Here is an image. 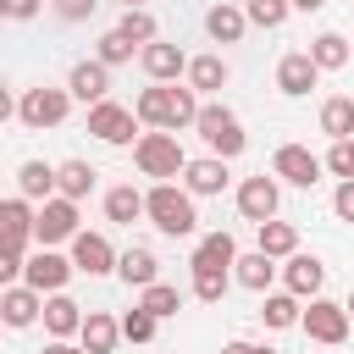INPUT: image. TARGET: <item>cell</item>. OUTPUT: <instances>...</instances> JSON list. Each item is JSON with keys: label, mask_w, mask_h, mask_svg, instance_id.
<instances>
[{"label": "cell", "mask_w": 354, "mask_h": 354, "mask_svg": "<svg viewBox=\"0 0 354 354\" xmlns=\"http://www.w3.org/2000/svg\"><path fill=\"white\" fill-rule=\"evenodd\" d=\"M133 116L155 133H177V127H194L199 116V100L194 88H177V83H149L138 100H133Z\"/></svg>", "instance_id": "cell-1"}, {"label": "cell", "mask_w": 354, "mask_h": 354, "mask_svg": "<svg viewBox=\"0 0 354 354\" xmlns=\"http://www.w3.org/2000/svg\"><path fill=\"white\" fill-rule=\"evenodd\" d=\"M144 216H149L166 238H188V232L199 227L194 194H188V188H177V183H155V188L144 194Z\"/></svg>", "instance_id": "cell-2"}, {"label": "cell", "mask_w": 354, "mask_h": 354, "mask_svg": "<svg viewBox=\"0 0 354 354\" xmlns=\"http://www.w3.org/2000/svg\"><path fill=\"white\" fill-rule=\"evenodd\" d=\"M194 127H199V138L210 144V155H216V160H232V155H243V144H249V133H243L238 111H227V105H199Z\"/></svg>", "instance_id": "cell-3"}, {"label": "cell", "mask_w": 354, "mask_h": 354, "mask_svg": "<svg viewBox=\"0 0 354 354\" xmlns=\"http://www.w3.org/2000/svg\"><path fill=\"white\" fill-rule=\"evenodd\" d=\"M133 160H138V171H144V177H160V183H171V177L188 166V155H183L177 133H155V127L133 138Z\"/></svg>", "instance_id": "cell-4"}, {"label": "cell", "mask_w": 354, "mask_h": 354, "mask_svg": "<svg viewBox=\"0 0 354 354\" xmlns=\"http://www.w3.org/2000/svg\"><path fill=\"white\" fill-rule=\"evenodd\" d=\"M66 111H72V94L66 88H28L22 100H17V116H22V127H33V133H44V127H61L66 122Z\"/></svg>", "instance_id": "cell-5"}, {"label": "cell", "mask_w": 354, "mask_h": 354, "mask_svg": "<svg viewBox=\"0 0 354 354\" xmlns=\"http://www.w3.org/2000/svg\"><path fill=\"white\" fill-rule=\"evenodd\" d=\"M77 232V205L72 199H44V210H33V238H39V249H50V243H66Z\"/></svg>", "instance_id": "cell-6"}, {"label": "cell", "mask_w": 354, "mask_h": 354, "mask_svg": "<svg viewBox=\"0 0 354 354\" xmlns=\"http://www.w3.org/2000/svg\"><path fill=\"white\" fill-rule=\"evenodd\" d=\"M22 282H28L33 293H61V288L72 282V260L55 254V249H39V254L22 260Z\"/></svg>", "instance_id": "cell-7"}, {"label": "cell", "mask_w": 354, "mask_h": 354, "mask_svg": "<svg viewBox=\"0 0 354 354\" xmlns=\"http://www.w3.org/2000/svg\"><path fill=\"white\" fill-rule=\"evenodd\" d=\"M299 326L310 332V343H343L348 337V310L332 299H310V310H299Z\"/></svg>", "instance_id": "cell-8"}, {"label": "cell", "mask_w": 354, "mask_h": 354, "mask_svg": "<svg viewBox=\"0 0 354 354\" xmlns=\"http://www.w3.org/2000/svg\"><path fill=\"white\" fill-rule=\"evenodd\" d=\"M133 127H138V116H133L127 105H116V100L88 105V133H94L100 144H133Z\"/></svg>", "instance_id": "cell-9"}, {"label": "cell", "mask_w": 354, "mask_h": 354, "mask_svg": "<svg viewBox=\"0 0 354 354\" xmlns=\"http://www.w3.org/2000/svg\"><path fill=\"white\" fill-rule=\"evenodd\" d=\"M271 177H282V183H293V188H315V183H321V155H310L304 144H282V149L271 155Z\"/></svg>", "instance_id": "cell-10"}, {"label": "cell", "mask_w": 354, "mask_h": 354, "mask_svg": "<svg viewBox=\"0 0 354 354\" xmlns=\"http://www.w3.org/2000/svg\"><path fill=\"white\" fill-rule=\"evenodd\" d=\"M238 216L254 221V227L260 221H277V177H266V171L260 177H243L238 183Z\"/></svg>", "instance_id": "cell-11"}, {"label": "cell", "mask_w": 354, "mask_h": 354, "mask_svg": "<svg viewBox=\"0 0 354 354\" xmlns=\"http://www.w3.org/2000/svg\"><path fill=\"white\" fill-rule=\"evenodd\" d=\"M72 271H88V277H105V271H116V249H111V238L105 232H72Z\"/></svg>", "instance_id": "cell-12"}, {"label": "cell", "mask_w": 354, "mask_h": 354, "mask_svg": "<svg viewBox=\"0 0 354 354\" xmlns=\"http://www.w3.org/2000/svg\"><path fill=\"white\" fill-rule=\"evenodd\" d=\"M0 243L17 249V254H28V243H33V205L22 194L17 199H0Z\"/></svg>", "instance_id": "cell-13"}, {"label": "cell", "mask_w": 354, "mask_h": 354, "mask_svg": "<svg viewBox=\"0 0 354 354\" xmlns=\"http://www.w3.org/2000/svg\"><path fill=\"white\" fill-rule=\"evenodd\" d=\"M282 282H288V293H293V299H321L326 266H321L315 254H288V266H282Z\"/></svg>", "instance_id": "cell-14"}, {"label": "cell", "mask_w": 354, "mask_h": 354, "mask_svg": "<svg viewBox=\"0 0 354 354\" xmlns=\"http://www.w3.org/2000/svg\"><path fill=\"white\" fill-rule=\"evenodd\" d=\"M138 66L149 72V83H177V77L188 72V55H183L177 44H144V50H138Z\"/></svg>", "instance_id": "cell-15"}, {"label": "cell", "mask_w": 354, "mask_h": 354, "mask_svg": "<svg viewBox=\"0 0 354 354\" xmlns=\"http://www.w3.org/2000/svg\"><path fill=\"white\" fill-rule=\"evenodd\" d=\"M183 188H188L194 199H210V194H221V188H227V160H216V155H199V160H188V166H183Z\"/></svg>", "instance_id": "cell-16"}, {"label": "cell", "mask_w": 354, "mask_h": 354, "mask_svg": "<svg viewBox=\"0 0 354 354\" xmlns=\"http://www.w3.org/2000/svg\"><path fill=\"white\" fill-rule=\"evenodd\" d=\"M66 94H72V100H83V105H100V100L111 94V72H105L100 61H77V66H72V77H66Z\"/></svg>", "instance_id": "cell-17"}, {"label": "cell", "mask_w": 354, "mask_h": 354, "mask_svg": "<svg viewBox=\"0 0 354 354\" xmlns=\"http://www.w3.org/2000/svg\"><path fill=\"white\" fill-rule=\"evenodd\" d=\"M39 310H44V293H33L28 282L0 293V321H6V326H33V321H39Z\"/></svg>", "instance_id": "cell-18"}, {"label": "cell", "mask_w": 354, "mask_h": 354, "mask_svg": "<svg viewBox=\"0 0 354 354\" xmlns=\"http://www.w3.org/2000/svg\"><path fill=\"white\" fill-rule=\"evenodd\" d=\"M315 77H321V72H315V61H310L304 50H293V55L277 61V88H282V94H310Z\"/></svg>", "instance_id": "cell-19"}, {"label": "cell", "mask_w": 354, "mask_h": 354, "mask_svg": "<svg viewBox=\"0 0 354 354\" xmlns=\"http://www.w3.org/2000/svg\"><path fill=\"white\" fill-rule=\"evenodd\" d=\"M232 260H238V243H232V232H205L188 266H194V271H227Z\"/></svg>", "instance_id": "cell-20"}, {"label": "cell", "mask_w": 354, "mask_h": 354, "mask_svg": "<svg viewBox=\"0 0 354 354\" xmlns=\"http://www.w3.org/2000/svg\"><path fill=\"white\" fill-rule=\"evenodd\" d=\"M39 315H44V326H50V337H55V343H66V337L83 326V304H72L66 293H50Z\"/></svg>", "instance_id": "cell-21"}, {"label": "cell", "mask_w": 354, "mask_h": 354, "mask_svg": "<svg viewBox=\"0 0 354 354\" xmlns=\"http://www.w3.org/2000/svg\"><path fill=\"white\" fill-rule=\"evenodd\" d=\"M243 28H249V22H243V6H232V0H221V6L205 11V33H210L216 44H238Z\"/></svg>", "instance_id": "cell-22"}, {"label": "cell", "mask_w": 354, "mask_h": 354, "mask_svg": "<svg viewBox=\"0 0 354 354\" xmlns=\"http://www.w3.org/2000/svg\"><path fill=\"white\" fill-rule=\"evenodd\" d=\"M77 337H83V354H111V348H116V337H122V326H116L105 310H88V315H83V326H77Z\"/></svg>", "instance_id": "cell-23"}, {"label": "cell", "mask_w": 354, "mask_h": 354, "mask_svg": "<svg viewBox=\"0 0 354 354\" xmlns=\"http://www.w3.org/2000/svg\"><path fill=\"white\" fill-rule=\"evenodd\" d=\"M94 177H100V171H94L88 160H61V166H55V194L77 205L83 194H94Z\"/></svg>", "instance_id": "cell-24"}, {"label": "cell", "mask_w": 354, "mask_h": 354, "mask_svg": "<svg viewBox=\"0 0 354 354\" xmlns=\"http://www.w3.org/2000/svg\"><path fill=\"white\" fill-rule=\"evenodd\" d=\"M116 277L127 288H149V282H160V260L149 249H127V254H116Z\"/></svg>", "instance_id": "cell-25"}, {"label": "cell", "mask_w": 354, "mask_h": 354, "mask_svg": "<svg viewBox=\"0 0 354 354\" xmlns=\"http://www.w3.org/2000/svg\"><path fill=\"white\" fill-rule=\"evenodd\" d=\"M304 55L315 61V72H337V66H348V55H354V50H348V39H343V33H315Z\"/></svg>", "instance_id": "cell-26"}, {"label": "cell", "mask_w": 354, "mask_h": 354, "mask_svg": "<svg viewBox=\"0 0 354 354\" xmlns=\"http://www.w3.org/2000/svg\"><path fill=\"white\" fill-rule=\"evenodd\" d=\"M17 194H22V199H55V166L22 160V166H17Z\"/></svg>", "instance_id": "cell-27"}, {"label": "cell", "mask_w": 354, "mask_h": 354, "mask_svg": "<svg viewBox=\"0 0 354 354\" xmlns=\"http://www.w3.org/2000/svg\"><path fill=\"white\" fill-rule=\"evenodd\" d=\"M260 254H266V260H288V254H299V232H293V221H260Z\"/></svg>", "instance_id": "cell-28"}, {"label": "cell", "mask_w": 354, "mask_h": 354, "mask_svg": "<svg viewBox=\"0 0 354 354\" xmlns=\"http://www.w3.org/2000/svg\"><path fill=\"white\" fill-rule=\"evenodd\" d=\"M232 277H238L249 293H266L271 277H277V260H266L260 249H254V254H238V260H232Z\"/></svg>", "instance_id": "cell-29"}, {"label": "cell", "mask_w": 354, "mask_h": 354, "mask_svg": "<svg viewBox=\"0 0 354 354\" xmlns=\"http://www.w3.org/2000/svg\"><path fill=\"white\" fill-rule=\"evenodd\" d=\"M105 216H111L116 227H133V221L144 216V194H138L133 183H122V188H111V194H105Z\"/></svg>", "instance_id": "cell-30"}, {"label": "cell", "mask_w": 354, "mask_h": 354, "mask_svg": "<svg viewBox=\"0 0 354 354\" xmlns=\"http://www.w3.org/2000/svg\"><path fill=\"white\" fill-rule=\"evenodd\" d=\"M138 310L155 315V321H166V315L183 310V293H177L171 282H149V288H138Z\"/></svg>", "instance_id": "cell-31"}, {"label": "cell", "mask_w": 354, "mask_h": 354, "mask_svg": "<svg viewBox=\"0 0 354 354\" xmlns=\"http://www.w3.org/2000/svg\"><path fill=\"white\" fill-rule=\"evenodd\" d=\"M321 133H332V144L337 138H354V100L348 94H332L321 105Z\"/></svg>", "instance_id": "cell-32"}, {"label": "cell", "mask_w": 354, "mask_h": 354, "mask_svg": "<svg viewBox=\"0 0 354 354\" xmlns=\"http://www.w3.org/2000/svg\"><path fill=\"white\" fill-rule=\"evenodd\" d=\"M227 83V61L221 55H194L188 61V88L194 94H210V88H221Z\"/></svg>", "instance_id": "cell-33"}, {"label": "cell", "mask_w": 354, "mask_h": 354, "mask_svg": "<svg viewBox=\"0 0 354 354\" xmlns=\"http://www.w3.org/2000/svg\"><path fill=\"white\" fill-rule=\"evenodd\" d=\"M299 310H304V304H299L293 293H271V299L260 304V321H266V326H299Z\"/></svg>", "instance_id": "cell-34"}, {"label": "cell", "mask_w": 354, "mask_h": 354, "mask_svg": "<svg viewBox=\"0 0 354 354\" xmlns=\"http://www.w3.org/2000/svg\"><path fill=\"white\" fill-rule=\"evenodd\" d=\"M243 22H254V28H282V22H288V0H243Z\"/></svg>", "instance_id": "cell-35"}, {"label": "cell", "mask_w": 354, "mask_h": 354, "mask_svg": "<svg viewBox=\"0 0 354 354\" xmlns=\"http://www.w3.org/2000/svg\"><path fill=\"white\" fill-rule=\"evenodd\" d=\"M116 33H122L127 44H155V17H149V11H122Z\"/></svg>", "instance_id": "cell-36"}, {"label": "cell", "mask_w": 354, "mask_h": 354, "mask_svg": "<svg viewBox=\"0 0 354 354\" xmlns=\"http://www.w3.org/2000/svg\"><path fill=\"white\" fill-rule=\"evenodd\" d=\"M94 61H100V66L111 72V66H122V61H133V44H127V39H122V33L111 28V33L100 39V55H94Z\"/></svg>", "instance_id": "cell-37"}, {"label": "cell", "mask_w": 354, "mask_h": 354, "mask_svg": "<svg viewBox=\"0 0 354 354\" xmlns=\"http://www.w3.org/2000/svg\"><path fill=\"white\" fill-rule=\"evenodd\" d=\"M227 293V271H194V299L199 304H221Z\"/></svg>", "instance_id": "cell-38"}, {"label": "cell", "mask_w": 354, "mask_h": 354, "mask_svg": "<svg viewBox=\"0 0 354 354\" xmlns=\"http://www.w3.org/2000/svg\"><path fill=\"white\" fill-rule=\"evenodd\" d=\"M116 326H122V337H127V343H149V337H155V315H144L138 304H133Z\"/></svg>", "instance_id": "cell-39"}, {"label": "cell", "mask_w": 354, "mask_h": 354, "mask_svg": "<svg viewBox=\"0 0 354 354\" xmlns=\"http://www.w3.org/2000/svg\"><path fill=\"white\" fill-rule=\"evenodd\" d=\"M321 166H326L337 183H348V177H354V138H337V144H332V155H326Z\"/></svg>", "instance_id": "cell-40"}, {"label": "cell", "mask_w": 354, "mask_h": 354, "mask_svg": "<svg viewBox=\"0 0 354 354\" xmlns=\"http://www.w3.org/2000/svg\"><path fill=\"white\" fill-rule=\"evenodd\" d=\"M17 277H22V254L0 243V293H6V288H17Z\"/></svg>", "instance_id": "cell-41"}, {"label": "cell", "mask_w": 354, "mask_h": 354, "mask_svg": "<svg viewBox=\"0 0 354 354\" xmlns=\"http://www.w3.org/2000/svg\"><path fill=\"white\" fill-rule=\"evenodd\" d=\"M332 210H337V221H354V177H348V183H337V194H332Z\"/></svg>", "instance_id": "cell-42"}, {"label": "cell", "mask_w": 354, "mask_h": 354, "mask_svg": "<svg viewBox=\"0 0 354 354\" xmlns=\"http://www.w3.org/2000/svg\"><path fill=\"white\" fill-rule=\"evenodd\" d=\"M94 6H100V0H55V11H61L66 22H83V17H94Z\"/></svg>", "instance_id": "cell-43"}, {"label": "cell", "mask_w": 354, "mask_h": 354, "mask_svg": "<svg viewBox=\"0 0 354 354\" xmlns=\"http://www.w3.org/2000/svg\"><path fill=\"white\" fill-rule=\"evenodd\" d=\"M6 17L28 22V17H39V0H6Z\"/></svg>", "instance_id": "cell-44"}, {"label": "cell", "mask_w": 354, "mask_h": 354, "mask_svg": "<svg viewBox=\"0 0 354 354\" xmlns=\"http://www.w3.org/2000/svg\"><path fill=\"white\" fill-rule=\"evenodd\" d=\"M221 354H260V343H243V337H232V343H227Z\"/></svg>", "instance_id": "cell-45"}, {"label": "cell", "mask_w": 354, "mask_h": 354, "mask_svg": "<svg viewBox=\"0 0 354 354\" xmlns=\"http://www.w3.org/2000/svg\"><path fill=\"white\" fill-rule=\"evenodd\" d=\"M326 0H288V11H321Z\"/></svg>", "instance_id": "cell-46"}, {"label": "cell", "mask_w": 354, "mask_h": 354, "mask_svg": "<svg viewBox=\"0 0 354 354\" xmlns=\"http://www.w3.org/2000/svg\"><path fill=\"white\" fill-rule=\"evenodd\" d=\"M39 354H83V348H72V343H44Z\"/></svg>", "instance_id": "cell-47"}, {"label": "cell", "mask_w": 354, "mask_h": 354, "mask_svg": "<svg viewBox=\"0 0 354 354\" xmlns=\"http://www.w3.org/2000/svg\"><path fill=\"white\" fill-rule=\"evenodd\" d=\"M11 111H17V105H11V94H6V77H0V122H6Z\"/></svg>", "instance_id": "cell-48"}, {"label": "cell", "mask_w": 354, "mask_h": 354, "mask_svg": "<svg viewBox=\"0 0 354 354\" xmlns=\"http://www.w3.org/2000/svg\"><path fill=\"white\" fill-rule=\"evenodd\" d=\"M116 6H127V11H144V0H116Z\"/></svg>", "instance_id": "cell-49"}, {"label": "cell", "mask_w": 354, "mask_h": 354, "mask_svg": "<svg viewBox=\"0 0 354 354\" xmlns=\"http://www.w3.org/2000/svg\"><path fill=\"white\" fill-rule=\"evenodd\" d=\"M343 310H348V315H354V293H348V304H343Z\"/></svg>", "instance_id": "cell-50"}, {"label": "cell", "mask_w": 354, "mask_h": 354, "mask_svg": "<svg viewBox=\"0 0 354 354\" xmlns=\"http://www.w3.org/2000/svg\"><path fill=\"white\" fill-rule=\"evenodd\" d=\"M260 354H277V348H266V343H260Z\"/></svg>", "instance_id": "cell-51"}, {"label": "cell", "mask_w": 354, "mask_h": 354, "mask_svg": "<svg viewBox=\"0 0 354 354\" xmlns=\"http://www.w3.org/2000/svg\"><path fill=\"white\" fill-rule=\"evenodd\" d=\"M0 17H6V0H0Z\"/></svg>", "instance_id": "cell-52"}]
</instances>
